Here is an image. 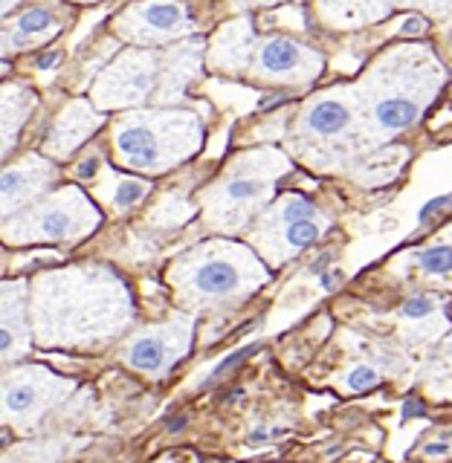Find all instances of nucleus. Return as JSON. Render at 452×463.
<instances>
[{
  "instance_id": "obj_3",
  "label": "nucleus",
  "mask_w": 452,
  "mask_h": 463,
  "mask_svg": "<svg viewBox=\"0 0 452 463\" xmlns=\"http://www.w3.org/2000/svg\"><path fill=\"white\" fill-rule=\"evenodd\" d=\"M267 281V269L258 258L229 241H209L197 250L186 252L171 267V284L178 296L203 307V304L241 301Z\"/></svg>"
},
{
  "instance_id": "obj_14",
  "label": "nucleus",
  "mask_w": 452,
  "mask_h": 463,
  "mask_svg": "<svg viewBox=\"0 0 452 463\" xmlns=\"http://www.w3.org/2000/svg\"><path fill=\"white\" fill-rule=\"evenodd\" d=\"M207 61V43L203 41H180L163 50V67H159V81L154 93V105H178L188 84L197 79V72Z\"/></svg>"
},
{
  "instance_id": "obj_9",
  "label": "nucleus",
  "mask_w": 452,
  "mask_h": 463,
  "mask_svg": "<svg viewBox=\"0 0 452 463\" xmlns=\"http://www.w3.org/2000/svg\"><path fill=\"white\" fill-rule=\"evenodd\" d=\"M163 52L157 47H130L120 52L96 79L91 101L99 110L142 108L157 93Z\"/></svg>"
},
{
  "instance_id": "obj_30",
  "label": "nucleus",
  "mask_w": 452,
  "mask_h": 463,
  "mask_svg": "<svg viewBox=\"0 0 452 463\" xmlns=\"http://www.w3.org/2000/svg\"><path fill=\"white\" fill-rule=\"evenodd\" d=\"M21 4H24V0H0V12H4V18H9L12 9L21 6Z\"/></svg>"
},
{
  "instance_id": "obj_19",
  "label": "nucleus",
  "mask_w": 452,
  "mask_h": 463,
  "mask_svg": "<svg viewBox=\"0 0 452 463\" xmlns=\"http://www.w3.org/2000/svg\"><path fill=\"white\" fill-rule=\"evenodd\" d=\"M26 351V281H4V304H0V356H4V365H9L12 359H21Z\"/></svg>"
},
{
  "instance_id": "obj_21",
  "label": "nucleus",
  "mask_w": 452,
  "mask_h": 463,
  "mask_svg": "<svg viewBox=\"0 0 452 463\" xmlns=\"http://www.w3.org/2000/svg\"><path fill=\"white\" fill-rule=\"evenodd\" d=\"M151 192V185L145 180H134V177H120L116 171H105L96 180V194L105 206L116 209V212H128L130 206L145 200V194Z\"/></svg>"
},
{
  "instance_id": "obj_25",
  "label": "nucleus",
  "mask_w": 452,
  "mask_h": 463,
  "mask_svg": "<svg viewBox=\"0 0 452 463\" xmlns=\"http://www.w3.org/2000/svg\"><path fill=\"white\" fill-rule=\"evenodd\" d=\"M377 383H380V373H377L374 368H369V365L354 368L351 373H348V380H345V385L351 391H366V388H371Z\"/></svg>"
},
{
  "instance_id": "obj_32",
  "label": "nucleus",
  "mask_w": 452,
  "mask_h": 463,
  "mask_svg": "<svg viewBox=\"0 0 452 463\" xmlns=\"http://www.w3.org/2000/svg\"><path fill=\"white\" fill-rule=\"evenodd\" d=\"M412 411H415V414H420V411H424V409H420L418 402H409V405H406V414H412Z\"/></svg>"
},
{
  "instance_id": "obj_11",
  "label": "nucleus",
  "mask_w": 452,
  "mask_h": 463,
  "mask_svg": "<svg viewBox=\"0 0 452 463\" xmlns=\"http://www.w3.org/2000/svg\"><path fill=\"white\" fill-rule=\"evenodd\" d=\"M76 388L64 376L47 368H14L4 373V420L18 431L33 429L53 405L62 402Z\"/></svg>"
},
{
  "instance_id": "obj_12",
  "label": "nucleus",
  "mask_w": 452,
  "mask_h": 463,
  "mask_svg": "<svg viewBox=\"0 0 452 463\" xmlns=\"http://www.w3.org/2000/svg\"><path fill=\"white\" fill-rule=\"evenodd\" d=\"M325 70V58L319 50L284 35H270L258 41L250 76L261 84H311Z\"/></svg>"
},
{
  "instance_id": "obj_29",
  "label": "nucleus",
  "mask_w": 452,
  "mask_h": 463,
  "mask_svg": "<svg viewBox=\"0 0 452 463\" xmlns=\"http://www.w3.org/2000/svg\"><path fill=\"white\" fill-rule=\"evenodd\" d=\"M427 29L424 18H406L403 26H400V35H420Z\"/></svg>"
},
{
  "instance_id": "obj_7",
  "label": "nucleus",
  "mask_w": 452,
  "mask_h": 463,
  "mask_svg": "<svg viewBox=\"0 0 452 463\" xmlns=\"http://www.w3.org/2000/svg\"><path fill=\"white\" fill-rule=\"evenodd\" d=\"M328 217L319 212L308 197L284 194L270 209L261 212L255 226L250 229V243L264 255L270 264H284L290 255L308 250L325 235Z\"/></svg>"
},
{
  "instance_id": "obj_8",
  "label": "nucleus",
  "mask_w": 452,
  "mask_h": 463,
  "mask_svg": "<svg viewBox=\"0 0 452 463\" xmlns=\"http://www.w3.org/2000/svg\"><path fill=\"white\" fill-rule=\"evenodd\" d=\"M296 137L302 139L304 148H316L322 145L325 156L345 154L357 148L362 139H369V122L366 108L354 90H331L325 96L313 99L296 122Z\"/></svg>"
},
{
  "instance_id": "obj_31",
  "label": "nucleus",
  "mask_w": 452,
  "mask_h": 463,
  "mask_svg": "<svg viewBox=\"0 0 452 463\" xmlns=\"http://www.w3.org/2000/svg\"><path fill=\"white\" fill-rule=\"evenodd\" d=\"M246 6H273V4H287V0H244Z\"/></svg>"
},
{
  "instance_id": "obj_15",
  "label": "nucleus",
  "mask_w": 452,
  "mask_h": 463,
  "mask_svg": "<svg viewBox=\"0 0 452 463\" xmlns=\"http://www.w3.org/2000/svg\"><path fill=\"white\" fill-rule=\"evenodd\" d=\"M58 180V168L38 154L24 156L18 165L4 171V217H12L50 192V185Z\"/></svg>"
},
{
  "instance_id": "obj_33",
  "label": "nucleus",
  "mask_w": 452,
  "mask_h": 463,
  "mask_svg": "<svg viewBox=\"0 0 452 463\" xmlns=\"http://www.w3.org/2000/svg\"><path fill=\"white\" fill-rule=\"evenodd\" d=\"M70 4H99V0H70Z\"/></svg>"
},
{
  "instance_id": "obj_20",
  "label": "nucleus",
  "mask_w": 452,
  "mask_h": 463,
  "mask_svg": "<svg viewBox=\"0 0 452 463\" xmlns=\"http://www.w3.org/2000/svg\"><path fill=\"white\" fill-rule=\"evenodd\" d=\"M391 0H316L319 21L331 29H360L391 14Z\"/></svg>"
},
{
  "instance_id": "obj_5",
  "label": "nucleus",
  "mask_w": 452,
  "mask_h": 463,
  "mask_svg": "<svg viewBox=\"0 0 452 463\" xmlns=\"http://www.w3.org/2000/svg\"><path fill=\"white\" fill-rule=\"evenodd\" d=\"M290 171L287 156L279 151H250L200 194L203 223L215 232H241L255 214L264 212L279 177Z\"/></svg>"
},
{
  "instance_id": "obj_13",
  "label": "nucleus",
  "mask_w": 452,
  "mask_h": 463,
  "mask_svg": "<svg viewBox=\"0 0 452 463\" xmlns=\"http://www.w3.org/2000/svg\"><path fill=\"white\" fill-rule=\"evenodd\" d=\"M188 342H192V318L180 316L163 327L137 333V336L122 347V362L134 371L163 376L168 373L174 362L186 356Z\"/></svg>"
},
{
  "instance_id": "obj_1",
  "label": "nucleus",
  "mask_w": 452,
  "mask_h": 463,
  "mask_svg": "<svg viewBox=\"0 0 452 463\" xmlns=\"http://www.w3.org/2000/svg\"><path fill=\"white\" fill-rule=\"evenodd\" d=\"M130 298L113 272L79 267L35 281V327L41 345L96 347L128 327Z\"/></svg>"
},
{
  "instance_id": "obj_10",
  "label": "nucleus",
  "mask_w": 452,
  "mask_h": 463,
  "mask_svg": "<svg viewBox=\"0 0 452 463\" xmlns=\"http://www.w3.org/2000/svg\"><path fill=\"white\" fill-rule=\"evenodd\" d=\"M197 29L186 0H137L113 18V33L134 47H166Z\"/></svg>"
},
{
  "instance_id": "obj_18",
  "label": "nucleus",
  "mask_w": 452,
  "mask_h": 463,
  "mask_svg": "<svg viewBox=\"0 0 452 463\" xmlns=\"http://www.w3.org/2000/svg\"><path fill=\"white\" fill-rule=\"evenodd\" d=\"M62 26H64L62 14L47 6H33L21 14H14V18L9 14V18H4V58L53 41L62 33Z\"/></svg>"
},
{
  "instance_id": "obj_4",
  "label": "nucleus",
  "mask_w": 452,
  "mask_h": 463,
  "mask_svg": "<svg viewBox=\"0 0 452 463\" xmlns=\"http://www.w3.org/2000/svg\"><path fill=\"white\" fill-rule=\"evenodd\" d=\"M203 128L188 110H139L113 125V148L125 168L163 174L200 148Z\"/></svg>"
},
{
  "instance_id": "obj_23",
  "label": "nucleus",
  "mask_w": 452,
  "mask_h": 463,
  "mask_svg": "<svg viewBox=\"0 0 452 463\" xmlns=\"http://www.w3.org/2000/svg\"><path fill=\"white\" fill-rule=\"evenodd\" d=\"M415 264L427 275H452V243H438L415 255Z\"/></svg>"
},
{
  "instance_id": "obj_16",
  "label": "nucleus",
  "mask_w": 452,
  "mask_h": 463,
  "mask_svg": "<svg viewBox=\"0 0 452 463\" xmlns=\"http://www.w3.org/2000/svg\"><path fill=\"white\" fill-rule=\"evenodd\" d=\"M255 50H258V38H255L253 21L236 18L215 33L209 50H207V64L217 72L241 76V72H250Z\"/></svg>"
},
{
  "instance_id": "obj_22",
  "label": "nucleus",
  "mask_w": 452,
  "mask_h": 463,
  "mask_svg": "<svg viewBox=\"0 0 452 463\" xmlns=\"http://www.w3.org/2000/svg\"><path fill=\"white\" fill-rule=\"evenodd\" d=\"M35 108V93L21 84H4V156H9L14 137Z\"/></svg>"
},
{
  "instance_id": "obj_6",
  "label": "nucleus",
  "mask_w": 452,
  "mask_h": 463,
  "mask_svg": "<svg viewBox=\"0 0 452 463\" xmlns=\"http://www.w3.org/2000/svg\"><path fill=\"white\" fill-rule=\"evenodd\" d=\"M99 226V212L76 185L53 192L33 206L21 209V214L4 217V241L6 243H72Z\"/></svg>"
},
{
  "instance_id": "obj_28",
  "label": "nucleus",
  "mask_w": 452,
  "mask_h": 463,
  "mask_svg": "<svg viewBox=\"0 0 452 463\" xmlns=\"http://www.w3.org/2000/svg\"><path fill=\"white\" fill-rule=\"evenodd\" d=\"M447 206H452V194H449V197H441V200H432V203H429V206H427L424 212H420V221H424V223H427V221H429V217H432V214H438V212H444Z\"/></svg>"
},
{
  "instance_id": "obj_26",
  "label": "nucleus",
  "mask_w": 452,
  "mask_h": 463,
  "mask_svg": "<svg viewBox=\"0 0 452 463\" xmlns=\"http://www.w3.org/2000/svg\"><path fill=\"white\" fill-rule=\"evenodd\" d=\"M99 171H101V159H99V154H87V156H82V163L76 165V177H82V180H93Z\"/></svg>"
},
{
  "instance_id": "obj_2",
  "label": "nucleus",
  "mask_w": 452,
  "mask_h": 463,
  "mask_svg": "<svg viewBox=\"0 0 452 463\" xmlns=\"http://www.w3.org/2000/svg\"><path fill=\"white\" fill-rule=\"evenodd\" d=\"M444 79L447 70L438 55L424 43L389 50L357 87V96L366 108L369 137L386 139L412 128L424 108L438 96Z\"/></svg>"
},
{
  "instance_id": "obj_24",
  "label": "nucleus",
  "mask_w": 452,
  "mask_h": 463,
  "mask_svg": "<svg viewBox=\"0 0 452 463\" xmlns=\"http://www.w3.org/2000/svg\"><path fill=\"white\" fill-rule=\"evenodd\" d=\"M395 6H406V9H418L435 18L444 26H452V0H391Z\"/></svg>"
},
{
  "instance_id": "obj_17",
  "label": "nucleus",
  "mask_w": 452,
  "mask_h": 463,
  "mask_svg": "<svg viewBox=\"0 0 452 463\" xmlns=\"http://www.w3.org/2000/svg\"><path fill=\"white\" fill-rule=\"evenodd\" d=\"M99 128H101L99 108L84 99H72L70 105L55 116L47 142H43V154L55 159H67L70 154H76Z\"/></svg>"
},
{
  "instance_id": "obj_27",
  "label": "nucleus",
  "mask_w": 452,
  "mask_h": 463,
  "mask_svg": "<svg viewBox=\"0 0 452 463\" xmlns=\"http://www.w3.org/2000/svg\"><path fill=\"white\" fill-rule=\"evenodd\" d=\"M432 313V301L429 298H409L403 304V316H409V318H424Z\"/></svg>"
},
{
  "instance_id": "obj_34",
  "label": "nucleus",
  "mask_w": 452,
  "mask_h": 463,
  "mask_svg": "<svg viewBox=\"0 0 452 463\" xmlns=\"http://www.w3.org/2000/svg\"><path fill=\"white\" fill-rule=\"evenodd\" d=\"M449 55H452V43H449Z\"/></svg>"
}]
</instances>
